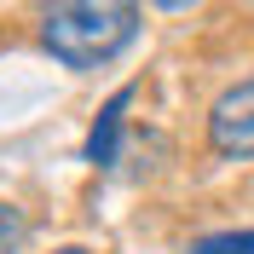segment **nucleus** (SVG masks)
Masks as SVG:
<instances>
[{
	"label": "nucleus",
	"mask_w": 254,
	"mask_h": 254,
	"mask_svg": "<svg viewBox=\"0 0 254 254\" xmlns=\"http://www.w3.org/2000/svg\"><path fill=\"white\" fill-rule=\"evenodd\" d=\"M139 29V0H47L41 6V41L58 64L93 69L110 64Z\"/></svg>",
	"instance_id": "f257e3e1"
},
{
	"label": "nucleus",
	"mask_w": 254,
	"mask_h": 254,
	"mask_svg": "<svg viewBox=\"0 0 254 254\" xmlns=\"http://www.w3.org/2000/svg\"><path fill=\"white\" fill-rule=\"evenodd\" d=\"M208 139L220 156H254V81H237L208 116Z\"/></svg>",
	"instance_id": "f03ea898"
},
{
	"label": "nucleus",
	"mask_w": 254,
	"mask_h": 254,
	"mask_svg": "<svg viewBox=\"0 0 254 254\" xmlns=\"http://www.w3.org/2000/svg\"><path fill=\"white\" fill-rule=\"evenodd\" d=\"M122 104H127V87L104 104V116H98V127H93V139H87V162H116V133H122Z\"/></svg>",
	"instance_id": "7ed1b4c3"
},
{
	"label": "nucleus",
	"mask_w": 254,
	"mask_h": 254,
	"mask_svg": "<svg viewBox=\"0 0 254 254\" xmlns=\"http://www.w3.org/2000/svg\"><path fill=\"white\" fill-rule=\"evenodd\" d=\"M190 254H254V231H220V237H196Z\"/></svg>",
	"instance_id": "20e7f679"
},
{
	"label": "nucleus",
	"mask_w": 254,
	"mask_h": 254,
	"mask_svg": "<svg viewBox=\"0 0 254 254\" xmlns=\"http://www.w3.org/2000/svg\"><path fill=\"white\" fill-rule=\"evenodd\" d=\"M23 237H29V220H23L12 202H0V254H12Z\"/></svg>",
	"instance_id": "39448f33"
},
{
	"label": "nucleus",
	"mask_w": 254,
	"mask_h": 254,
	"mask_svg": "<svg viewBox=\"0 0 254 254\" xmlns=\"http://www.w3.org/2000/svg\"><path fill=\"white\" fill-rule=\"evenodd\" d=\"M150 6H162V12H190L196 0H150Z\"/></svg>",
	"instance_id": "423d86ee"
},
{
	"label": "nucleus",
	"mask_w": 254,
	"mask_h": 254,
	"mask_svg": "<svg viewBox=\"0 0 254 254\" xmlns=\"http://www.w3.org/2000/svg\"><path fill=\"white\" fill-rule=\"evenodd\" d=\"M58 254H93V249H58Z\"/></svg>",
	"instance_id": "0eeeda50"
}]
</instances>
